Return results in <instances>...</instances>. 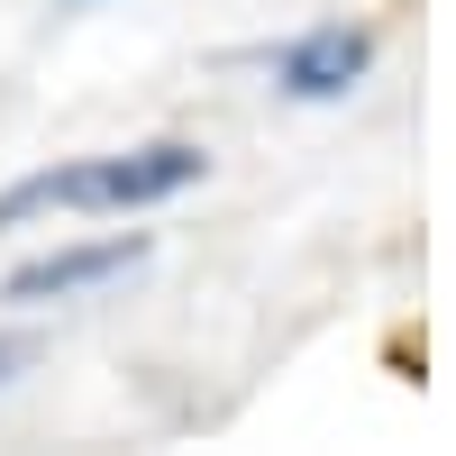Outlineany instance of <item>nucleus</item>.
Returning a JSON list of instances; mask_svg holds the SVG:
<instances>
[{"label":"nucleus","instance_id":"obj_3","mask_svg":"<svg viewBox=\"0 0 456 456\" xmlns=\"http://www.w3.org/2000/svg\"><path fill=\"white\" fill-rule=\"evenodd\" d=\"M374 73V37L329 19V28H301L292 46H274V92L283 101H347Z\"/></svg>","mask_w":456,"mask_h":456},{"label":"nucleus","instance_id":"obj_1","mask_svg":"<svg viewBox=\"0 0 456 456\" xmlns=\"http://www.w3.org/2000/svg\"><path fill=\"white\" fill-rule=\"evenodd\" d=\"M210 174L201 146L183 137H156V146H128V156H73V165H46V174H19L10 192H0V228H28L46 210H156V201H183L192 183Z\"/></svg>","mask_w":456,"mask_h":456},{"label":"nucleus","instance_id":"obj_4","mask_svg":"<svg viewBox=\"0 0 456 456\" xmlns=\"http://www.w3.org/2000/svg\"><path fill=\"white\" fill-rule=\"evenodd\" d=\"M28 365H37V338H28V329H0V393H10Z\"/></svg>","mask_w":456,"mask_h":456},{"label":"nucleus","instance_id":"obj_2","mask_svg":"<svg viewBox=\"0 0 456 456\" xmlns=\"http://www.w3.org/2000/svg\"><path fill=\"white\" fill-rule=\"evenodd\" d=\"M146 228H119V238H83V247H46V256H28L10 283H0V301H19V311H46V301H73V292H92V283H119L146 265Z\"/></svg>","mask_w":456,"mask_h":456}]
</instances>
